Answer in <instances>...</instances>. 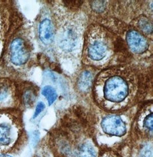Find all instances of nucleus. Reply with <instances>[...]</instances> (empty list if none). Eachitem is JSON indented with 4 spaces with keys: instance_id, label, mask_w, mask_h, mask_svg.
I'll list each match as a JSON object with an SVG mask.
<instances>
[{
    "instance_id": "12",
    "label": "nucleus",
    "mask_w": 153,
    "mask_h": 157,
    "mask_svg": "<svg viewBox=\"0 0 153 157\" xmlns=\"http://www.w3.org/2000/svg\"><path fill=\"white\" fill-rule=\"evenodd\" d=\"M42 94L48 100L50 105H51L57 99L58 94L56 90L50 86H46L42 90Z\"/></svg>"
},
{
    "instance_id": "14",
    "label": "nucleus",
    "mask_w": 153,
    "mask_h": 157,
    "mask_svg": "<svg viewBox=\"0 0 153 157\" xmlns=\"http://www.w3.org/2000/svg\"><path fill=\"white\" fill-rule=\"evenodd\" d=\"M23 99H24V102L26 106H30L35 99L34 94L33 93V91L31 90H26L23 95Z\"/></svg>"
},
{
    "instance_id": "1",
    "label": "nucleus",
    "mask_w": 153,
    "mask_h": 157,
    "mask_svg": "<svg viewBox=\"0 0 153 157\" xmlns=\"http://www.w3.org/2000/svg\"><path fill=\"white\" fill-rule=\"evenodd\" d=\"M127 81L120 75H112L106 81L103 88L104 98L112 102H121L127 97Z\"/></svg>"
},
{
    "instance_id": "19",
    "label": "nucleus",
    "mask_w": 153,
    "mask_h": 157,
    "mask_svg": "<svg viewBox=\"0 0 153 157\" xmlns=\"http://www.w3.org/2000/svg\"><path fill=\"white\" fill-rule=\"evenodd\" d=\"M45 108H46V105L43 102H39L38 103H37V106H36L35 112H34V114L33 116V118H36L37 116H38V115L44 110Z\"/></svg>"
},
{
    "instance_id": "9",
    "label": "nucleus",
    "mask_w": 153,
    "mask_h": 157,
    "mask_svg": "<svg viewBox=\"0 0 153 157\" xmlns=\"http://www.w3.org/2000/svg\"><path fill=\"white\" fill-rule=\"evenodd\" d=\"M96 153L93 146L86 143L81 145L74 153V157H96Z\"/></svg>"
},
{
    "instance_id": "13",
    "label": "nucleus",
    "mask_w": 153,
    "mask_h": 157,
    "mask_svg": "<svg viewBox=\"0 0 153 157\" xmlns=\"http://www.w3.org/2000/svg\"><path fill=\"white\" fill-rule=\"evenodd\" d=\"M139 27L145 33L151 34L153 32L152 24L150 21L146 18H142L138 22Z\"/></svg>"
},
{
    "instance_id": "18",
    "label": "nucleus",
    "mask_w": 153,
    "mask_h": 157,
    "mask_svg": "<svg viewBox=\"0 0 153 157\" xmlns=\"http://www.w3.org/2000/svg\"><path fill=\"white\" fill-rule=\"evenodd\" d=\"M83 1H64L66 6L72 9L78 8L83 4Z\"/></svg>"
},
{
    "instance_id": "15",
    "label": "nucleus",
    "mask_w": 153,
    "mask_h": 157,
    "mask_svg": "<svg viewBox=\"0 0 153 157\" xmlns=\"http://www.w3.org/2000/svg\"><path fill=\"white\" fill-rule=\"evenodd\" d=\"M92 6L96 12H102L105 8V1H92Z\"/></svg>"
},
{
    "instance_id": "6",
    "label": "nucleus",
    "mask_w": 153,
    "mask_h": 157,
    "mask_svg": "<svg viewBox=\"0 0 153 157\" xmlns=\"http://www.w3.org/2000/svg\"><path fill=\"white\" fill-rule=\"evenodd\" d=\"M126 40L130 48L135 53H142L148 48L147 40L137 31L129 32L126 36Z\"/></svg>"
},
{
    "instance_id": "2",
    "label": "nucleus",
    "mask_w": 153,
    "mask_h": 157,
    "mask_svg": "<svg viewBox=\"0 0 153 157\" xmlns=\"http://www.w3.org/2000/svg\"><path fill=\"white\" fill-rule=\"evenodd\" d=\"M9 55L10 62L16 66L25 64L29 58V52L25 41L20 38L13 40L10 45Z\"/></svg>"
},
{
    "instance_id": "8",
    "label": "nucleus",
    "mask_w": 153,
    "mask_h": 157,
    "mask_svg": "<svg viewBox=\"0 0 153 157\" xmlns=\"http://www.w3.org/2000/svg\"><path fill=\"white\" fill-rule=\"evenodd\" d=\"M12 127L7 122L0 123V145H8L12 141Z\"/></svg>"
},
{
    "instance_id": "11",
    "label": "nucleus",
    "mask_w": 153,
    "mask_h": 157,
    "mask_svg": "<svg viewBox=\"0 0 153 157\" xmlns=\"http://www.w3.org/2000/svg\"><path fill=\"white\" fill-rule=\"evenodd\" d=\"M11 82L7 79H0V102H4L11 95Z\"/></svg>"
},
{
    "instance_id": "4",
    "label": "nucleus",
    "mask_w": 153,
    "mask_h": 157,
    "mask_svg": "<svg viewBox=\"0 0 153 157\" xmlns=\"http://www.w3.org/2000/svg\"><path fill=\"white\" fill-rule=\"evenodd\" d=\"M102 128L108 134L122 136L126 132V127L120 117L110 116L104 118L102 122Z\"/></svg>"
},
{
    "instance_id": "21",
    "label": "nucleus",
    "mask_w": 153,
    "mask_h": 157,
    "mask_svg": "<svg viewBox=\"0 0 153 157\" xmlns=\"http://www.w3.org/2000/svg\"><path fill=\"white\" fill-rule=\"evenodd\" d=\"M1 39L0 38V44H1Z\"/></svg>"
},
{
    "instance_id": "17",
    "label": "nucleus",
    "mask_w": 153,
    "mask_h": 157,
    "mask_svg": "<svg viewBox=\"0 0 153 157\" xmlns=\"http://www.w3.org/2000/svg\"><path fill=\"white\" fill-rule=\"evenodd\" d=\"M153 113H151L149 115L147 116L144 120V126L148 128L150 132L153 130Z\"/></svg>"
},
{
    "instance_id": "3",
    "label": "nucleus",
    "mask_w": 153,
    "mask_h": 157,
    "mask_svg": "<svg viewBox=\"0 0 153 157\" xmlns=\"http://www.w3.org/2000/svg\"><path fill=\"white\" fill-rule=\"evenodd\" d=\"M79 41V33L75 26L68 24L61 30L58 37V45L66 52H70L75 49Z\"/></svg>"
},
{
    "instance_id": "10",
    "label": "nucleus",
    "mask_w": 153,
    "mask_h": 157,
    "mask_svg": "<svg viewBox=\"0 0 153 157\" xmlns=\"http://www.w3.org/2000/svg\"><path fill=\"white\" fill-rule=\"evenodd\" d=\"M92 81V75L90 71H83L79 77L78 85L81 91H87L90 88Z\"/></svg>"
},
{
    "instance_id": "16",
    "label": "nucleus",
    "mask_w": 153,
    "mask_h": 157,
    "mask_svg": "<svg viewBox=\"0 0 153 157\" xmlns=\"http://www.w3.org/2000/svg\"><path fill=\"white\" fill-rule=\"evenodd\" d=\"M140 157H152V147L150 145L145 146L141 150Z\"/></svg>"
},
{
    "instance_id": "7",
    "label": "nucleus",
    "mask_w": 153,
    "mask_h": 157,
    "mask_svg": "<svg viewBox=\"0 0 153 157\" xmlns=\"http://www.w3.org/2000/svg\"><path fill=\"white\" fill-rule=\"evenodd\" d=\"M39 38L45 45H50L54 40V30L51 21L45 19L42 21L38 29Z\"/></svg>"
},
{
    "instance_id": "5",
    "label": "nucleus",
    "mask_w": 153,
    "mask_h": 157,
    "mask_svg": "<svg viewBox=\"0 0 153 157\" xmlns=\"http://www.w3.org/2000/svg\"><path fill=\"white\" fill-rule=\"evenodd\" d=\"M108 50V44L102 38L90 39L87 46L88 55L94 61L102 60L107 56Z\"/></svg>"
},
{
    "instance_id": "20",
    "label": "nucleus",
    "mask_w": 153,
    "mask_h": 157,
    "mask_svg": "<svg viewBox=\"0 0 153 157\" xmlns=\"http://www.w3.org/2000/svg\"><path fill=\"white\" fill-rule=\"evenodd\" d=\"M0 157H12L9 155H7V154H1L0 155Z\"/></svg>"
}]
</instances>
